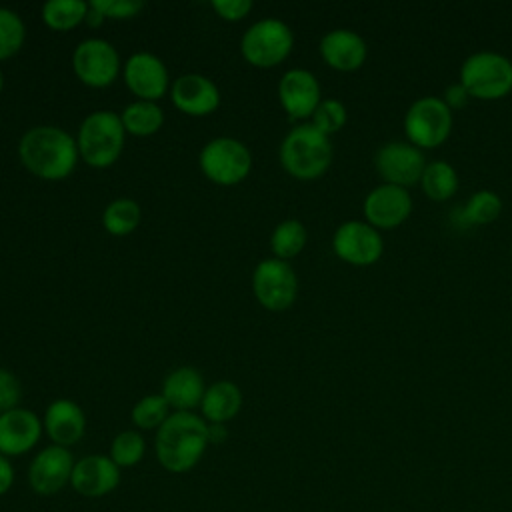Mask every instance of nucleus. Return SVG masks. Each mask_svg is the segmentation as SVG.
<instances>
[{
  "label": "nucleus",
  "mask_w": 512,
  "mask_h": 512,
  "mask_svg": "<svg viewBox=\"0 0 512 512\" xmlns=\"http://www.w3.org/2000/svg\"><path fill=\"white\" fill-rule=\"evenodd\" d=\"M204 392L202 374L192 366H180L164 378L160 394L174 412H192L202 404Z\"/></svg>",
  "instance_id": "22"
},
{
  "label": "nucleus",
  "mask_w": 512,
  "mask_h": 512,
  "mask_svg": "<svg viewBox=\"0 0 512 512\" xmlns=\"http://www.w3.org/2000/svg\"><path fill=\"white\" fill-rule=\"evenodd\" d=\"M362 212L366 222L376 230H394L410 216L412 196L408 188L382 182L366 194Z\"/></svg>",
  "instance_id": "14"
},
{
  "label": "nucleus",
  "mask_w": 512,
  "mask_h": 512,
  "mask_svg": "<svg viewBox=\"0 0 512 512\" xmlns=\"http://www.w3.org/2000/svg\"><path fill=\"white\" fill-rule=\"evenodd\" d=\"M88 2L84 0H48L42 6V20L50 30L68 32L84 22Z\"/></svg>",
  "instance_id": "27"
},
{
  "label": "nucleus",
  "mask_w": 512,
  "mask_h": 512,
  "mask_svg": "<svg viewBox=\"0 0 512 512\" xmlns=\"http://www.w3.org/2000/svg\"><path fill=\"white\" fill-rule=\"evenodd\" d=\"M74 456L70 448L50 444L36 452L28 466V484L40 496H54L70 486Z\"/></svg>",
  "instance_id": "13"
},
{
  "label": "nucleus",
  "mask_w": 512,
  "mask_h": 512,
  "mask_svg": "<svg viewBox=\"0 0 512 512\" xmlns=\"http://www.w3.org/2000/svg\"><path fill=\"white\" fill-rule=\"evenodd\" d=\"M22 166L42 180H64L78 164L76 140L58 126H34L18 142Z\"/></svg>",
  "instance_id": "1"
},
{
  "label": "nucleus",
  "mask_w": 512,
  "mask_h": 512,
  "mask_svg": "<svg viewBox=\"0 0 512 512\" xmlns=\"http://www.w3.org/2000/svg\"><path fill=\"white\" fill-rule=\"evenodd\" d=\"M124 82L128 90L138 100L156 102L168 90V68L166 64L150 52H136L132 54L122 68Z\"/></svg>",
  "instance_id": "16"
},
{
  "label": "nucleus",
  "mask_w": 512,
  "mask_h": 512,
  "mask_svg": "<svg viewBox=\"0 0 512 512\" xmlns=\"http://www.w3.org/2000/svg\"><path fill=\"white\" fill-rule=\"evenodd\" d=\"M106 18L96 10V8H92L90 4H88V12H86V18H84V22L90 26V28H98L102 22H104Z\"/></svg>",
  "instance_id": "40"
},
{
  "label": "nucleus",
  "mask_w": 512,
  "mask_h": 512,
  "mask_svg": "<svg viewBox=\"0 0 512 512\" xmlns=\"http://www.w3.org/2000/svg\"><path fill=\"white\" fill-rule=\"evenodd\" d=\"M346 120H348L346 106L340 100H336V98H324L318 104V108L314 110L310 124L314 128H318L322 134L330 136V134L342 130Z\"/></svg>",
  "instance_id": "33"
},
{
  "label": "nucleus",
  "mask_w": 512,
  "mask_h": 512,
  "mask_svg": "<svg viewBox=\"0 0 512 512\" xmlns=\"http://www.w3.org/2000/svg\"><path fill=\"white\" fill-rule=\"evenodd\" d=\"M140 224V206L130 198L112 200L102 214V226L112 236H128Z\"/></svg>",
  "instance_id": "28"
},
{
  "label": "nucleus",
  "mask_w": 512,
  "mask_h": 512,
  "mask_svg": "<svg viewBox=\"0 0 512 512\" xmlns=\"http://www.w3.org/2000/svg\"><path fill=\"white\" fill-rule=\"evenodd\" d=\"M458 82L470 98L500 100L512 92V60L492 50L474 52L462 62Z\"/></svg>",
  "instance_id": "5"
},
{
  "label": "nucleus",
  "mask_w": 512,
  "mask_h": 512,
  "mask_svg": "<svg viewBox=\"0 0 512 512\" xmlns=\"http://www.w3.org/2000/svg\"><path fill=\"white\" fill-rule=\"evenodd\" d=\"M510 256H512V246H510Z\"/></svg>",
  "instance_id": "42"
},
{
  "label": "nucleus",
  "mask_w": 512,
  "mask_h": 512,
  "mask_svg": "<svg viewBox=\"0 0 512 512\" xmlns=\"http://www.w3.org/2000/svg\"><path fill=\"white\" fill-rule=\"evenodd\" d=\"M210 6L226 22H238L246 18L252 10L250 0H212Z\"/></svg>",
  "instance_id": "36"
},
{
  "label": "nucleus",
  "mask_w": 512,
  "mask_h": 512,
  "mask_svg": "<svg viewBox=\"0 0 512 512\" xmlns=\"http://www.w3.org/2000/svg\"><path fill=\"white\" fill-rule=\"evenodd\" d=\"M374 168L386 184L408 188L420 182L426 158L424 152L408 140H390L376 150Z\"/></svg>",
  "instance_id": "11"
},
{
  "label": "nucleus",
  "mask_w": 512,
  "mask_h": 512,
  "mask_svg": "<svg viewBox=\"0 0 512 512\" xmlns=\"http://www.w3.org/2000/svg\"><path fill=\"white\" fill-rule=\"evenodd\" d=\"M120 120L128 134L144 138L156 134L162 128L164 112L156 102L134 100L120 112Z\"/></svg>",
  "instance_id": "24"
},
{
  "label": "nucleus",
  "mask_w": 512,
  "mask_h": 512,
  "mask_svg": "<svg viewBox=\"0 0 512 512\" xmlns=\"http://www.w3.org/2000/svg\"><path fill=\"white\" fill-rule=\"evenodd\" d=\"M452 110L440 96L414 100L404 114V134L416 148H438L452 132Z\"/></svg>",
  "instance_id": "7"
},
{
  "label": "nucleus",
  "mask_w": 512,
  "mask_h": 512,
  "mask_svg": "<svg viewBox=\"0 0 512 512\" xmlns=\"http://www.w3.org/2000/svg\"><path fill=\"white\" fill-rule=\"evenodd\" d=\"M278 100L290 120L312 118L322 102L320 84L310 70L290 68L278 82Z\"/></svg>",
  "instance_id": "15"
},
{
  "label": "nucleus",
  "mask_w": 512,
  "mask_h": 512,
  "mask_svg": "<svg viewBox=\"0 0 512 512\" xmlns=\"http://www.w3.org/2000/svg\"><path fill=\"white\" fill-rule=\"evenodd\" d=\"M14 478H16V472H14L12 460L0 454V496L10 492V488L14 486Z\"/></svg>",
  "instance_id": "38"
},
{
  "label": "nucleus",
  "mask_w": 512,
  "mask_h": 512,
  "mask_svg": "<svg viewBox=\"0 0 512 512\" xmlns=\"http://www.w3.org/2000/svg\"><path fill=\"white\" fill-rule=\"evenodd\" d=\"M2 88H4V72L0 68V94H2Z\"/></svg>",
  "instance_id": "41"
},
{
  "label": "nucleus",
  "mask_w": 512,
  "mask_h": 512,
  "mask_svg": "<svg viewBox=\"0 0 512 512\" xmlns=\"http://www.w3.org/2000/svg\"><path fill=\"white\" fill-rule=\"evenodd\" d=\"M306 240H308L306 226L296 218H288V220H282L272 230L270 248H272L274 258L288 262L290 258L298 256L304 250Z\"/></svg>",
  "instance_id": "26"
},
{
  "label": "nucleus",
  "mask_w": 512,
  "mask_h": 512,
  "mask_svg": "<svg viewBox=\"0 0 512 512\" xmlns=\"http://www.w3.org/2000/svg\"><path fill=\"white\" fill-rule=\"evenodd\" d=\"M322 60L338 72H354L362 68L368 58L366 40L350 28H334L320 40Z\"/></svg>",
  "instance_id": "20"
},
{
  "label": "nucleus",
  "mask_w": 512,
  "mask_h": 512,
  "mask_svg": "<svg viewBox=\"0 0 512 512\" xmlns=\"http://www.w3.org/2000/svg\"><path fill=\"white\" fill-rule=\"evenodd\" d=\"M330 136L310 122L294 126L280 144V164L296 180H316L332 164Z\"/></svg>",
  "instance_id": "3"
},
{
  "label": "nucleus",
  "mask_w": 512,
  "mask_h": 512,
  "mask_svg": "<svg viewBox=\"0 0 512 512\" xmlns=\"http://www.w3.org/2000/svg\"><path fill=\"white\" fill-rule=\"evenodd\" d=\"M42 426L52 444L70 448L82 440L86 432V416L74 400L58 398L48 404L42 416Z\"/></svg>",
  "instance_id": "21"
},
{
  "label": "nucleus",
  "mask_w": 512,
  "mask_h": 512,
  "mask_svg": "<svg viewBox=\"0 0 512 512\" xmlns=\"http://www.w3.org/2000/svg\"><path fill=\"white\" fill-rule=\"evenodd\" d=\"M208 444V422L200 414L172 412L156 430L154 452L164 470L184 474L202 460Z\"/></svg>",
  "instance_id": "2"
},
{
  "label": "nucleus",
  "mask_w": 512,
  "mask_h": 512,
  "mask_svg": "<svg viewBox=\"0 0 512 512\" xmlns=\"http://www.w3.org/2000/svg\"><path fill=\"white\" fill-rule=\"evenodd\" d=\"M120 484V468L104 454H88L74 462L70 486L86 498H102L114 492Z\"/></svg>",
  "instance_id": "17"
},
{
  "label": "nucleus",
  "mask_w": 512,
  "mask_h": 512,
  "mask_svg": "<svg viewBox=\"0 0 512 512\" xmlns=\"http://www.w3.org/2000/svg\"><path fill=\"white\" fill-rule=\"evenodd\" d=\"M172 104L188 116H208L220 106L218 86L202 74H182L170 86Z\"/></svg>",
  "instance_id": "19"
},
{
  "label": "nucleus",
  "mask_w": 512,
  "mask_h": 512,
  "mask_svg": "<svg viewBox=\"0 0 512 512\" xmlns=\"http://www.w3.org/2000/svg\"><path fill=\"white\" fill-rule=\"evenodd\" d=\"M124 136L126 130L120 114L112 110H96L88 114L78 128V154L92 168H108L120 158Z\"/></svg>",
  "instance_id": "4"
},
{
  "label": "nucleus",
  "mask_w": 512,
  "mask_h": 512,
  "mask_svg": "<svg viewBox=\"0 0 512 512\" xmlns=\"http://www.w3.org/2000/svg\"><path fill=\"white\" fill-rule=\"evenodd\" d=\"M502 212V200L492 190H476L462 208V216L470 224H490Z\"/></svg>",
  "instance_id": "31"
},
{
  "label": "nucleus",
  "mask_w": 512,
  "mask_h": 512,
  "mask_svg": "<svg viewBox=\"0 0 512 512\" xmlns=\"http://www.w3.org/2000/svg\"><path fill=\"white\" fill-rule=\"evenodd\" d=\"M170 414V406L162 394H148L132 406L130 420L140 430H158Z\"/></svg>",
  "instance_id": "30"
},
{
  "label": "nucleus",
  "mask_w": 512,
  "mask_h": 512,
  "mask_svg": "<svg viewBox=\"0 0 512 512\" xmlns=\"http://www.w3.org/2000/svg\"><path fill=\"white\" fill-rule=\"evenodd\" d=\"M294 46L290 26L278 18L254 22L240 40L242 58L254 68H274L282 64Z\"/></svg>",
  "instance_id": "6"
},
{
  "label": "nucleus",
  "mask_w": 512,
  "mask_h": 512,
  "mask_svg": "<svg viewBox=\"0 0 512 512\" xmlns=\"http://www.w3.org/2000/svg\"><path fill=\"white\" fill-rule=\"evenodd\" d=\"M24 38L26 26L22 18L10 8H0V60H8L20 52Z\"/></svg>",
  "instance_id": "32"
},
{
  "label": "nucleus",
  "mask_w": 512,
  "mask_h": 512,
  "mask_svg": "<svg viewBox=\"0 0 512 512\" xmlns=\"http://www.w3.org/2000/svg\"><path fill=\"white\" fill-rule=\"evenodd\" d=\"M92 8H96L104 18L112 20H128L142 12V0H90Z\"/></svg>",
  "instance_id": "34"
},
{
  "label": "nucleus",
  "mask_w": 512,
  "mask_h": 512,
  "mask_svg": "<svg viewBox=\"0 0 512 512\" xmlns=\"http://www.w3.org/2000/svg\"><path fill=\"white\" fill-rule=\"evenodd\" d=\"M76 78L90 88H106L120 74V56L104 38H86L72 52Z\"/></svg>",
  "instance_id": "10"
},
{
  "label": "nucleus",
  "mask_w": 512,
  "mask_h": 512,
  "mask_svg": "<svg viewBox=\"0 0 512 512\" xmlns=\"http://www.w3.org/2000/svg\"><path fill=\"white\" fill-rule=\"evenodd\" d=\"M420 186L424 194L434 202H444L452 198L458 190V174L452 164L446 160L426 162V168L420 178Z\"/></svg>",
  "instance_id": "25"
},
{
  "label": "nucleus",
  "mask_w": 512,
  "mask_h": 512,
  "mask_svg": "<svg viewBox=\"0 0 512 512\" xmlns=\"http://www.w3.org/2000/svg\"><path fill=\"white\" fill-rule=\"evenodd\" d=\"M144 454H146L144 436L136 430H122L114 436L108 456L122 470V468H132V466L140 464Z\"/></svg>",
  "instance_id": "29"
},
{
  "label": "nucleus",
  "mask_w": 512,
  "mask_h": 512,
  "mask_svg": "<svg viewBox=\"0 0 512 512\" xmlns=\"http://www.w3.org/2000/svg\"><path fill=\"white\" fill-rule=\"evenodd\" d=\"M334 254L352 266H370L380 260L384 252V240L380 230L366 220H346L332 236Z\"/></svg>",
  "instance_id": "12"
},
{
  "label": "nucleus",
  "mask_w": 512,
  "mask_h": 512,
  "mask_svg": "<svg viewBox=\"0 0 512 512\" xmlns=\"http://www.w3.org/2000/svg\"><path fill=\"white\" fill-rule=\"evenodd\" d=\"M228 438L226 424H208V442L210 444H222Z\"/></svg>",
  "instance_id": "39"
},
{
  "label": "nucleus",
  "mask_w": 512,
  "mask_h": 512,
  "mask_svg": "<svg viewBox=\"0 0 512 512\" xmlns=\"http://www.w3.org/2000/svg\"><path fill=\"white\" fill-rule=\"evenodd\" d=\"M242 408V392L230 380H218L204 392L200 412L208 424H226L238 416Z\"/></svg>",
  "instance_id": "23"
},
{
  "label": "nucleus",
  "mask_w": 512,
  "mask_h": 512,
  "mask_svg": "<svg viewBox=\"0 0 512 512\" xmlns=\"http://www.w3.org/2000/svg\"><path fill=\"white\" fill-rule=\"evenodd\" d=\"M252 290L262 308L282 312L296 302L298 278L286 260L266 258L252 272Z\"/></svg>",
  "instance_id": "9"
},
{
  "label": "nucleus",
  "mask_w": 512,
  "mask_h": 512,
  "mask_svg": "<svg viewBox=\"0 0 512 512\" xmlns=\"http://www.w3.org/2000/svg\"><path fill=\"white\" fill-rule=\"evenodd\" d=\"M444 100V104L450 108V110H460L464 108L468 102H470V94L466 92V88L460 84V82H454L450 84L444 94L440 96Z\"/></svg>",
  "instance_id": "37"
},
{
  "label": "nucleus",
  "mask_w": 512,
  "mask_h": 512,
  "mask_svg": "<svg viewBox=\"0 0 512 512\" xmlns=\"http://www.w3.org/2000/svg\"><path fill=\"white\" fill-rule=\"evenodd\" d=\"M44 432L42 420L36 412L28 408H12L0 414V454L6 458H16L40 442Z\"/></svg>",
  "instance_id": "18"
},
{
  "label": "nucleus",
  "mask_w": 512,
  "mask_h": 512,
  "mask_svg": "<svg viewBox=\"0 0 512 512\" xmlns=\"http://www.w3.org/2000/svg\"><path fill=\"white\" fill-rule=\"evenodd\" d=\"M20 396H22V388L18 378L12 372L0 368V414L12 408H18Z\"/></svg>",
  "instance_id": "35"
},
{
  "label": "nucleus",
  "mask_w": 512,
  "mask_h": 512,
  "mask_svg": "<svg viewBox=\"0 0 512 512\" xmlns=\"http://www.w3.org/2000/svg\"><path fill=\"white\" fill-rule=\"evenodd\" d=\"M202 174L218 186H234L246 180L252 170V154L236 138L220 136L204 144L198 156Z\"/></svg>",
  "instance_id": "8"
}]
</instances>
